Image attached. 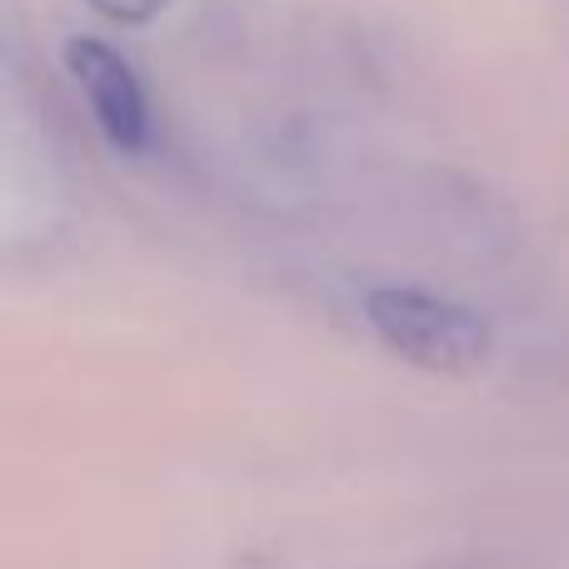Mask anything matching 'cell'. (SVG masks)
Here are the masks:
<instances>
[{"label":"cell","mask_w":569,"mask_h":569,"mask_svg":"<svg viewBox=\"0 0 569 569\" xmlns=\"http://www.w3.org/2000/svg\"><path fill=\"white\" fill-rule=\"evenodd\" d=\"M365 320L395 355L435 375H470L490 355V325L480 315L425 290H370Z\"/></svg>","instance_id":"cell-1"},{"label":"cell","mask_w":569,"mask_h":569,"mask_svg":"<svg viewBox=\"0 0 569 569\" xmlns=\"http://www.w3.org/2000/svg\"><path fill=\"white\" fill-rule=\"evenodd\" d=\"M66 66L76 86L86 90L90 110H96L100 130L116 140L120 150H146L150 140V100L140 90L136 70L96 36H76L66 46Z\"/></svg>","instance_id":"cell-2"},{"label":"cell","mask_w":569,"mask_h":569,"mask_svg":"<svg viewBox=\"0 0 569 569\" xmlns=\"http://www.w3.org/2000/svg\"><path fill=\"white\" fill-rule=\"evenodd\" d=\"M90 6H96L100 16H110V20H126V26H140V20H150L156 10H166L170 0H90Z\"/></svg>","instance_id":"cell-3"}]
</instances>
